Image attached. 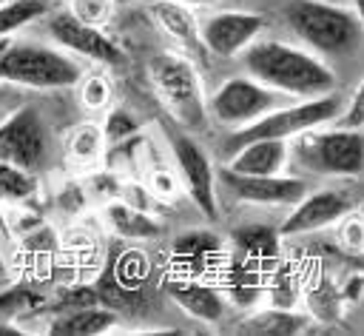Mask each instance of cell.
<instances>
[{
  "instance_id": "obj_20",
  "label": "cell",
  "mask_w": 364,
  "mask_h": 336,
  "mask_svg": "<svg viewBox=\"0 0 364 336\" xmlns=\"http://www.w3.org/2000/svg\"><path fill=\"white\" fill-rule=\"evenodd\" d=\"M173 256L176 262L182 265H191V268H210L219 256H222V245H219V236L208 233V231H191V233H182L173 245Z\"/></svg>"
},
{
  "instance_id": "obj_21",
  "label": "cell",
  "mask_w": 364,
  "mask_h": 336,
  "mask_svg": "<svg viewBox=\"0 0 364 336\" xmlns=\"http://www.w3.org/2000/svg\"><path fill=\"white\" fill-rule=\"evenodd\" d=\"M102 148H105V134L97 122H82L68 137V154L80 165H94L102 157Z\"/></svg>"
},
{
  "instance_id": "obj_10",
  "label": "cell",
  "mask_w": 364,
  "mask_h": 336,
  "mask_svg": "<svg viewBox=\"0 0 364 336\" xmlns=\"http://www.w3.org/2000/svg\"><path fill=\"white\" fill-rule=\"evenodd\" d=\"M358 208L355 191L347 188H316L307 191L290 211V216L282 222L279 236H301L321 231L327 225H336L341 216Z\"/></svg>"
},
{
  "instance_id": "obj_15",
  "label": "cell",
  "mask_w": 364,
  "mask_h": 336,
  "mask_svg": "<svg viewBox=\"0 0 364 336\" xmlns=\"http://www.w3.org/2000/svg\"><path fill=\"white\" fill-rule=\"evenodd\" d=\"M148 14L179 46V51L205 54V46H202V37H199V20L191 11V6H185L179 0H151Z\"/></svg>"
},
{
  "instance_id": "obj_17",
  "label": "cell",
  "mask_w": 364,
  "mask_h": 336,
  "mask_svg": "<svg viewBox=\"0 0 364 336\" xmlns=\"http://www.w3.org/2000/svg\"><path fill=\"white\" fill-rule=\"evenodd\" d=\"M111 327H117L114 308H102L97 302L80 305V308H65L48 325L51 333H63V336H100Z\"/></svg>"
},
{
  "instance_id": "obj_23",
  "label": "cell",
  "mask_w": 364,
  "mask_h": 336,
  "mask_svg": "<svg viewBox=\"0 0 364 336\" xmlns=\"http://www.w3.org/2000/svg\"><path fill=\"white\" fill-rule=\"evenodd\" d=\"M304 325H307L304 316L284 310V308L259 310L256 316L245 319V330H250V333H299Z\"/></svg>"
},
{
  "instance_id": "obj_16",
  "label": "cell",
  "mask_w": 364,
  "mask_h": 336,
  "mask_svg": "<svg viewBox=\"0 0 364 336\" xmlns=\"http://www.w3.org/2000/svg\"><path fill=\"white\" fill-rule=\"evenodd\" d=\"M287 159H290L287 140H250V142H242L230 154L225 168H230L236 174L262 177V174H282Z\"/></svg>"
},
{
  "instance_id": "obj_1",
  "label": "cell",
  "mask_w": 364,
  "mask_h": 336,
  "mask_svg": "<svg viewBox=\"0 0 364 336\" xmlns=\"http://www.w3.org/2000/svg\"><path fill=\"white\" fill-rule=\"evenodd\" d=\"M242 68L253 80L264 83L267 88L290 97V100H310L336 91V74L321 60V54L293 46L284 40H253L242 54Z\"/></svg>"
},
{
  "instance_id": "obj_19",
  "label": "cell",
  "mask_w": 364,
  "mask_h": 336,
  "mask_svg": "<svg viewBox=\"0 0 364 336\" xmlns=\"http://www.w3.org/2000/svg\"><path fill=\"white\" fill-rule=\"evenodd\" d=\"M230 242L242 251V256L253 259V262H267L279 256V231L262 222H250V225H239L230 233Z\"/></svg>"
},
{
  "instance_id": "obj_8",
  "label": "cell",
  "mask_w": 364,
  "mask_h": 336,
  "mask_svg": "<svg viewBox=\"0 0 364 336\" xmlns=\"http://www.w3.org/2000/svg\"><path fill=\"white\" fill-rule=\"evenodd\" d=\"M168 142H171V154L173 162L179 168V177L185 182L188 196L193 199V205L208 216L216 219L219 216V199H216V174L210 165L208 151L185 131V128H168Z\"/></svg>"
},
{
  "instance_id": "obj_3",
  "label": "cell",
  "mask_w": 364,
  "mask_h": 336,
  "mask_svg": "<svg viewBox=\"0 0 364 336\" xmlns=\"http://www.w3.org/2000/svg\"><path fill=\"white\" fill-rule=\"evenodd\" d=\"M85 68L65 51L43 43H9L0 48V80L26 88H71Z\"/></svg>"
},
{
  "instance_id": "obj_4",
  "label": "cell",
  "mask_w": 364,
  "mask_h": 336,
  "mask_svg": "<svg viewBox=\"0 0 364 336\" xmlns=\"http://www.w3.org/2000/svg\"><path fill=\"white\" fill-rule=\"evenodd\" d=\"M148 77L162 105L185 131H202L208 125V108L199 74L182 51H162L148 63Z\"/></svg>"
},
{
  "instance_id": "obj_30",
  "label": "cell",
  "mask_w": 364,
  "mask_h": 336,
  "mask_svg": "<svg viewBox=\"0 0 364 336\" xmlns=\"http://www.w3.org/2000/svg\"><path fill=\"white\" fill-rule=\"evenodd\" d=\"M151 188H154V196H159V199H173L179 185H176L173 174H168V171H151Z\"/></svg>"
},
{
  "instance_id": "obj_22",
  "label": "cell",
  "mask_w": 364,
  "mask_h": 336,
  "mask_svg": "<svg viewBox=\"0 0 364 336\" xmlns=\"http://www.w3.org/2000/svg\"><path fill=\"white\" fill-rule=\"evenodd\" d=\"M37 191V179L28 168L14 165V162H0V202H26L28 196H34Z\"/></svg>"
},
{
  "instance_id": "obj_11",
  "label": "cell",
  "mask_w": 364,
  "mask_h": 336,
  "mask_svg": "<svg viewBox=\"0 0 364 336\" xmlns=\"http://www.w3.org/2000/svg\"><path fill=\"white\" fill-rule=\"evenodd\" d=\"M225 188L247 205H264V208H284V205H296L307 191V179L304 177H287V174H236L230 168H225L222 174Z\"/></svg>"
},
{
  "instance_id": "obj_25",
  "label": "cell",
  "mask_w": 364,
  "mask_h": 336,
  "mask_svg": "<svg viewBox=\"0 0 364 336\" xmlns=\"http://www.w3.org/2000/svg\"><path fill=\"white\" fill-rule=\"evenodd\" d=\"M77 85H80V103H82L85 111H102V108H108V103L114 97V85H111V80L105 74H100V71L82 74Z\"/></svg>"
},
{
  "instance_id": "obj_14",
  "label": "cell",
  "mask_w": 364,
  "mask_h": 336,
  "mask_svg": "<svg viewBox=\"0 0 364 336\" xmlns=\"http://www.w3.org/2000/svg\"><path fill=\"white\" fill-rule=\"evenodd\" d=\"M165 293L188 316H193L199 322L216 325L225 316V296L213 285L196 279L193 273L191 276H171V279H165Z\"/></svg>"
},
{
  "instance_id": "obj_9",
  "label": "cell",
  "mask_w": 364,
  "mask_h": 336,
  "mask_svg": "<svg viewBox=\"0 0 364 336\" xmlns=\"http://www.w3.org/2000/svg\"><path fill=\"white\" fill-rule=\"evenodd\" d=\"M264 28V17L245 9H219L199 20L205 51L216 57H239Z\"/></svg>"
},
{
  "instance_id": "obj_6",
  "label": "cell",
  "mask_w": 364,
  "mask_h": 336,
  "mask_svg": "<svg viewBox=\"0 0 364 336\" xmlns=\"http://www.w3.org/2000/svg\"><path fill=\"white\" fill-rule=\"evenodd\" d=\"M290 157L301 159L310 171L333 177H358L364 165L361 128H310L290 140Z\"/></svg>"
},
{
  "instance_id": "obj_18",
  "label": "cell",
  "mask_w": 364,
  "mask_h": 336,
  "mask_svg": "<svg viewBox=\"0 0 364 336\" xmlns=\"http://www.w3.org/2000/svg\"><path fill=\"white\" fill-rule=\"evenodd\" d=\"M105 222L108 228L122 236V239H131V242H142V239H156L159 236V222L156 216H151L148 211L142 208H134L128 205L125 199H114L105 205Z\"/></svg>"
},
{
  "instance_id": "obj_26",
  "label": "cell",
  "mask_w": 364,
  "mask_h": 336,
  "mask_svg": "<svg viewBox=\"0 0 364 336\" xmlns=\"http://www.w3.org/2000/svg\"><path fill=\"white\" fill-rule=\"evenodd\" d=\"M68 14L88 26H108L114 17V0H68Z\"/></svg>"
},
{
  "instance_id": "obj_5",
  "label": "cell",
  "mask_w": 364,
  "mask_h": 336,
  "mask_svg": "<svg viewBox=\"0 0 364 336\" xmlns=\"http://www.w3.org/2000/svg\"><path fill=\"white\" fill-rule=\"evenodd\" d=\"M341 97L333 91V94H321V97H310V100H290V103H282L276 105L273 111H267L264 117L242 125V128H233V134L225 140V151L233 154L242 142H250V140H293L310 128H318V125H327L338 117L341 111Z\"/></svg>"
},
{
  "instance_id": "obj_31",
  "label": "cell",
  "mask_w": 364,
  "mask_h": 336,
  "mask_svg": "<svg viewBox=\"0 0 364 336\" xmlns=\"http://www.w3.org/2000/svg\"><path fill=\"white\" fill-rule=\"evenodd\" d=\"M179 3H185V6H191V9H193V6H202V9H205V6H213L216 0H179Z\"/></svg>"
},
{
  "instance_id": "obj_28",
  "label": "cell",
  "mask_w": 364,
  "mask_h": 336,
  "mask_svg": "<svg viewBox=\"0 0 364 336\" xmlns=\"http://www.w3.org/2000/svg\"><path fill=\"white\" fill-rule=\"evenodd\" d=\"M338 222H341L338 236H341L344 248L353 251V253H358V251H361V216H358V211H350V214L341 216Z\"/></svg>"
},
{
  "instance_id": "obj_27",
  "label": "cell",
  "mask_w": 364,
  "mask_h": 336,
  "mask_svg": "<svg viewBox=\"0 0 364 336\" xmlns=\"http://www.w3.org/2000/svg\"><path fill=\"white\" fill-rule=\"evenodd\" d=\"M136 128H139V122H136L128 111L117 108V111H111V117L105 120L102 134H105V142H122V140L134 137V134H136Z\"/></svg>"
},
{
  "instance_id": "obj_24",
  "label": "cell",
  "mask_w": 364,
  "mask_h": 336,
  "mask_svg": "<svg viewBox=\"0 0 364 336\" xmlns=\"http://www.w3.org/2000/svg\"><path fill=\"white\" fill-rule=\"evenodd\" d=\"M48 14V0H11L0 3V40L9 37L11 31L28 26L31 20Z\"/></svg>"
},
{
  "instance_id": "obj_12",
  "label": "cell",
  "mask_w": 364,
  "mask_h": 336,
  "mask_svg": "<svg viewBox=\"0 0 364 336\" xmlns=\"http://www.w3.org/2000/svg\"><path fill=\"white\" fill-rule=\"evenodd\" d=\"M46 122L37 108H20L0 122V162L34 171L46 159Z\"/></svg>"
},
{
  "instance_id": "obj_32",
  "label": "cell",
  "mask_w": 364,
  "mask_h": 336,
  "mask_svg": "<svg viewBox=\"0 0 364 336\" xmlns=\"http://www.w3.org/2000/svg\"><path fill=\"white\" fill-rule=\"evenodd\" d=\"M128 3H136V0H114V6H128Z\"/></svg>"
},
{
  "instance_id": "obj_33",
  "label": "cell",
  "mask_w": 364,
  "mask_h": 336,
  "mask_svg": "<svg viewBox=\"0 0 364 336\" xmlns=\"http://www.w3.org/2000/svg\"><path fill=\"white\" fill-rule=\"evenodd\" d=\"M353 9H355V11L361 14V0H353Z\"/></svg>"
},
{
  "instance_id": "obj_29",
  "label": "cell",
  "mask_w": 364,
  "mask_h": 336,
  "mask_svg": "<svg viewBox=\"0 0 364 336\" xmlns=\"http://www.w3.org/2000/svg\"><path fill=\"white\" fill-rule=\"evenodd\" d=\"M361 105H364V91H361V85L353 91V97H350V103L347 105H341V111H338V125L341 128H361Z\"/></svg>"
},
{
  "instance_id": "obj_7",
  "label": "cell",
  "mask_w": 364,
  "mask_h": 336,
  "mask_svg": "<svg viewBox=\"0 0 364 336\" xmlns=\"http://www.w3.org/2000/svg\"><path fill=\"white\" fill-rule=\"evenodd\" d=\"M282 103H284V94L267 88L250 74H233L205 100V108H208V117H213L216 122L233 131L264 117Z\"/></svg>"
},
{
  "instance_id": "obj_13",
  "label": "cell",
  "mask_w": 364,
  "mask_h": 336,
  "mask_svg": "<svg viewBox=\"0 0 364 336\" xmlns=\"http://www.w3.org/2000/svg\"><path fill=\"white\" fill-rule=\"evenodd\" d=\"M48 34L54 37V43L60 48H68L85 60H94L102 65H122L125 63V51L117 46V40H111L97 26L80 23L68 11H57L48 17Z\"/></svg>"
},
{
  "instance_id": "obj_2",
  "label": "cell",
  "mask_w": 364,
  "mask_h": 336,
  "mask_svg": "<svg viewBox=\"0 0 364 336\" xmlns=\"http://www.w3.org/2000/svg\"><path fill=\"white\" fill-rule=\"evenodd\" d=\"M284 20L304 48L316 54H350L361 46V14L327 0H287Z\"/></svg>"
}]
</instances>
